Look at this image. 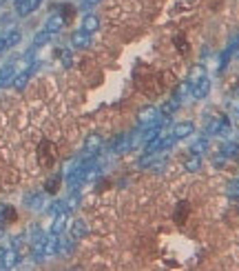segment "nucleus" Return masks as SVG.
Masks as SVG:
<instances>
[{"label":"nucleus","mask_w":239,"mask_h":271,"mask_svg":"<svg viewBox=\"0 0 239 271\" xmlns=\"http://www.w3.org/2000/svg\"><path fill=\"white\" fill-rule=\"evenodd\" d=\"M226 162H228V158H226V156H221V154H217L215 158H213V167H215V169H224Z\"/></svg>","instance_id":"29"},{"label":"nucleus","mask_w":239,"mask_h":271,"mask_svg":"<svg viewBox=\"0 0 239 271\" xmlns=\"http://www.w3.org/2000/svg\"><path fill=\"white\" fill-rule=\"evenodd\" d=\"M38 69V60H34L31 63V67H27L24 71H20V73H16V78H14V83H11V87L16 89V91H22L24 89V85L29 83V78L34 76V71Z\"/></svg>","instance_id":"4"},{"label":"nucleus","mask_w":239,"mask_h":271,"mask_svg":"<svg viewBox=\"0 0 239 271\" xmlns=\"http://www.w3.org/2000/svg\"><path fill=\"white\" fill-rule=\"evenodd\" d=\"M80 29L86 31V34H93V31L100 29V18L96 14H84L82 16V23H80Z\"/></svg>","instance_id":"13"},{"label":"nucleus","mask_w":239,"mask_h":271,"mask_svg":"<svg viewBox=\"0 0 239 271\" xmlns=\"http://www.w3.org/2000/svg\"><path fill=\"white\" fill-rule=\"evenodd\" d=\"M239 49V31L230 38V43H228V47L224 49V53H221V63H219V71H224L226 69V65H228V60H230V56H233L235 51Z\"/></svg>","instance_id":"12"},{"label":"nucleus","mask_w":239,"mask_h":271,"mask_svg":"<svg viewBox=\"0 0 239 271\" xmlns=\"http://www.w3.org/2000/svg\"><path fill=\"white\" fill-rule=\"evenodd\" d=\"M102 0H82L80 2V11H84V14H89V11L93 9V7H98Z\"/></svg>","instance_id":"28"},{"label":"nucleus","mask_w":239,"mask_h":271,"mask_svg":"<svg viewBox=\"0 0 239 271\" xmlns=\"http://www.w3.org/2000/svg\"><path fill=\"white\" fill-rule=\"evenodd\" d=\"M71 47L73 49H89L91 47V34H86L82 29H76L71 34Z\"/></svg>","instance_id":"9"},{"label":"nucleus","mask_w":239,"mask_h":271,"mask_svg":"<svg viewBox=\"0 0 239 271\" xmlns=\"http://www.w3.org/2000/svg\"><path fill=\"white\" fill-rule=\"evenodd\" d=\"M69 227V211L64 209V211L56 213L51 220V227H49V233H56V236H60V233H64Z\"/></svg>","instance_id":"5"},{"label":"nucleus","mask_w":239,"mask_h":271,"mask_svg":"<svg viewBox=\"0 0 239 271\" xmlns=\"http://www.w3.org/2000/svg\"><path fill=\"white\" fill-rule=\"evenodd\" d=\"M191 93H193V98H195V100H204V98L211 93V78L204 76L197 85H193V91Z\"/></svg>","instance_id":"10"},{"label":"nucleus","mask_w":239,"mask_h":271,"mask_svg":"<svg viewBox=\"0 0 239 271\" xmlns=\"http://www.w3.org/2000/svg\"><path fill=\"white\" fill-rule=\"evenodd\" d=\"M64 209H67V204L62 203V200H53L51 204H47V207H44V211L49 213V216H56V213H60V211H64Z\"/></svg>","instance_id":"25"},{"label":"nucleus","mask_w":239,"mask_h":271,"mask_svg":"<svg viewBox=\"0 0 239 271\" xmlns=\"http://www.w3.org/2000/svg\"><path fill=\"white\" fill-rule=\"evenodd\" d=\"M193 134H195V122H191V120L175 122V125H173V131H171V136L175 140H186V138H191Z\"/></svg>","instance_id":"3"},{"label":"nucleus","mask_w":239,"mask_h":271,"mask_svg":"<svg viewBox=\"0 0 239 271\" xmlns=\"http://www.w3.org/2000/svg\"><path fill=\"white\" fill-rule=\"evenodd\" d=\"M208 149V136H201L199 140H195L193 142V147H191V154H204V151Z\"/></svg>","instance_id":"22"},{"label":"nucleus","mask_w":239,"mask_h":271,"mask_svg":"<svg viewBox=\"0 0 239 271\" xmlns=\"http://www.w3.org/2000/svg\"><path fill=\"white\" fill-rule=\"evenodd\" d=\"M201 165H204L201 156H199V154H191V158L184 162V169H186L188 174H197V171L201 169Z\"/></svg>","instance_id":"18"},{"label":"nucleus","mask_w":239,"mask_h":271,"mask_svg":"<svg viewBox=\"0 0 239 271\" xmlns=\"http://www.w3.org/2000/svg\"><path fill=\"white\" fill-rule=\"evenodd\" d=\"M226 196H228V198L239 200V178L237 180H230V182L226 184Z\"/></svg>","instance_id":"27"},{"label":"nucleus","mask_w":239,"mask_h":271,"mask_svg":"<svg viewBox=\"0 0 239 271\" xmlns=\"http://www.w3.org/2000/svg\"><path fill=\"white\" fill-rule=\"evenodd\" d=\"M51 38H53V34H49L47 29L38 31V34L34 36V47H36V49H38V47H44V45L51 43Z\"/></svg>","instance_id":"21"},{"label":"nucleus","mask_w":239,"mask_h":271,"mask_svg":"<svg viewBox=\"0 0 239 271\" xmlns=\"http://www.w3.org/2000/svg\"><path fill=\"white\" fill-rule=\"evenodd\" d=\"M24 207L31 211H44L47 207V191H31L24 196Z\"/></svg>","instance_id":"2"},{"label":"nucleus","mask_w":239,"mask_h":271,"mask_svg":"<svg viewBox=\"0 0 239 271\" xmlns=\"http://www.w3.org/2000/svg\"><path fill=\"white\" fill-rule=\"evenodd\" d=\"M76 238L73 236H64V233H60V245H58V256L60 258H69L73 253V249H76Z\"/></svg>","instance_id":"7"},{"label":"nucleus","mask_w":239,"mask_h":271,"mask_svg":"<svg viewBox=\"0 0 239 271\" xmlns=\"http://www.w3.org/2000/svg\"><path fill=\"white\" fill-rule=\"evenodd\" d=\"M16 220H18L16 209L5 203H0V227H5V225H9V223H16Z\"/></svg>","instance_id":"14"},{"label":"nucleus","mask_w":239,"mask_h":271,"mask_svg":"<svg viewBox=\"0 0 239 271\" xmlns=\"http://www.w3.org/2000/svg\"><path fill=\"white\" fill-rule=\"evenodd\" d=\"M71 236L76 238V240H82V238L89 236V225H86L84 218H76L71 223Z\"/></svg>","instance_id":"15"},{"label":"nucleus","mask_w":239,"mask_h":271,"mask_svg":"<svg viewBox=\"0 0 239 271\" xmlns=\"http://www.w3.org/2000/svg\"><path fill=\"white\" fill-rule=\"evenodd\" d=\"M5 253H7V247H0V269H5Z\"/></svg>","instance_id":"31"},{"label":"nucleus","mask_w":239,"mask_h":271,"mask_svg":"<svg viewBox=\"0 0 239 271\" xmlns=\"http://www.w3.org/2000/svg\"><path fill=\"white\" fill-rule=\"evenodd\" d=\"M159 118V109L155 105H146V107H142L139 109V113H138V125H151V122H155Z\"/></svg>","instance_id":"6"},{"label":"nucleus","mask_w":239,"mask_h":271,"mask_svg":"<svg viewBox=\"0 0 239 271\" xmlns=\"http://www.w3.org/2000/svg\"><path fill=\"white\" fill-rule=\"evenodd\" d=\"M71 60H73V56H71V51H69V49H67V51H62V67L64 69H69V67H71Z\"/></svg>","instance_id":"30"},{"label":"nucleus","mask_w":239,"mask_h":271,"mask_svg":"<svg viewBox=\"0 0 239 271\" xmlns=\"http://www.w3.org/2000/svg\"><path fill=\"white\" fill-rule=\"evenodd\" d=\"M7 49H9V47H7V40H5V36H0V56H2V53H5Z\"/></svg>","instance_id":"32"},{"label":"nucleus","mask_w":239,"mask_h":271,"mask_svg":"<svg viewBox=\"0 0 239 271\" xmlns=\"http://www.w3.org/2000/svg\"><path fill=\"white\" fill-rule=\"evenodd\" d=\"M42 2H44V0H34V11H36V9H38V7H40V5H42Z\"/></svg>","instance_id":"33"},{"label":"nucleus","mask_w":239,"mask_h":271,"mask_svg":"<svg viewBox=\"0 0 239 271\" xmlns=\"http://www.w3.org/2000/svg\"><path fill=\"white\" fill-rule=\"evenodd\" d=\"M16 63H7L0 67V87H9L16 78Z\"/></svg>","instance_id":"11"},{"label":"nucleus","mask_w":239,"mask_h":271,"mask_svg":"<svg viewBox=\"0 0 239 271\" xmlns=\"http://www.w3.org/2000/svg\"><path fill=\"white\" fill-rule=\"evenodd\" d=\"M204 76H206V67H204V65H193V67H191V71H188L186 83L193 87V85H197V83H199V80H201Z\"/></svg>","instance_id":"17"},{"label":"nucleus","mask_w":239,"mask_h":271,"mask_svg":"<svg viewBox=\"0 0 239 271\" xmlns=\"http://www.w3.org/2000/svg\"><path fill=\"white\" fill-rule=\"evenodd\" d=\"M177 107H179V102H177L175 98H173V100H168V102H164V105L159 107V116H162V118H171L173 113L177 112Z\"/></svg>","instance_id":"20"},{"label":"nucleus","mask_w":239,"mask_h":271,"mask_svg":"<svg viewBox=\"0 0 239 271\" xmlns=\"http://www.w3.org/2000/svg\"><path fill=\"white\" fill-rule=\"evenodd\" d=\"M219 154L221 156H226V158H237V154H239V145L237 142H233V140H226L224 145L219 147Z\"/></svg>","instance_id":"19"},{"label":"nucleus","mask_w":239,"mask_h":271,"mask_svg":"<svg viewBox=\"0 0 239 271\" xmlns=\"http://www.w3.org/2000/svg\"><path fill=\"white\" fill-rule=\"evenodd\" d=\"M24 238H27L24 233H18V236H11V238H9V247H11V249H16V251H20V253H22V247L27 245V240H24Z\"/></svg>","instance_id":"23"},{"label":"nucleus","mask_w":239,"mask_h":271,"mask_svg":"<svg viewBox=\"0 0 239 271\" xmlns=\"http://www.w3.org/2000/svg\"><path fill=\"white\" fill-rule=\"evenodd\" d=\"M64 23H67V20H64V18H62V14L58 11V14H51L47 20H44V29H47L49 34L56 36V34H60V31H62Z\"/></svg>","instance_id":"8"},{"label":"nucleus","mask_w":239,"mask_h":271,"mask_svg":"<svg viewBox=\"0 0 239 271\" xmlns=\"http://www.w3.org/2000/svg\"><path fill=\"white\" fill-rule=\"evenodd\" d=\"M60 180H62V176H60V174L51 176V178L47 180V184H44V191H47V194H56L58 187H60Z\"/></svg>","instance_id":"24"},{"label":"nucleus","mask_w":239,"mask_h":271,"mask_svg":"<svg viewBox=\"0 0 239 271\" xmlns=\"http://www.w3.org/2000/svg\"><path fill=\"white\" fill-rule=\"evenodd\" d=\"M14 7H16V16L27 18L34 11V0H14Z\"/></svg>","instance_id":"16"},{"label":"nucleus","mask_w":239,"mask_h":271,"mask_svg":"<svg viewBox=\"0 0 239 271\" xmlns=\"http://www.w3.org/2000/svg\"><path fill=\"white\" fill-rule=\"evenodd\" d=\"M104 147L102 142V136L98 131H91V134L84 138V145H82V156H98Z\"/></svg>","instance_id":"1"},{"label":"nucleus","mask_w":239,"mask_h":271,"mask_svg":"<svg viewBox=\"0 0 239 271\" xmlns=\"http://www.w3.org/2000/svg\"><path fill=\"white\" fill-rule=\"evenodd\" d=\"M5 40H7V47H16V45H20V40H22V34H20L18 29L7 31V34H5Z\"/></svg>","instance_id":"26"}]
</instances>
